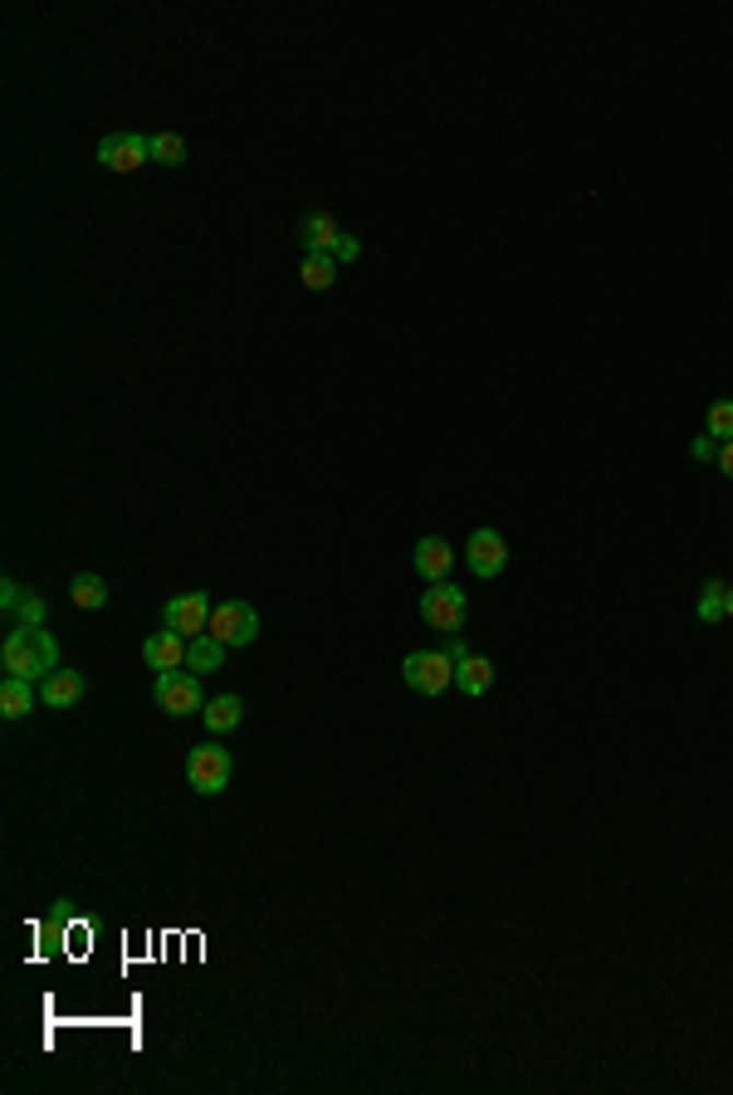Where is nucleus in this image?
Masks as SVG:
<instances>
[{
    "instance_id": "nucleus-1",
    "label": "nucleus",
    "mask_w": 733,
    "mask_h": 1095,
    "mask_svg": "<svg viewBox=\"0 0 733 1095\" xmlns=\"http://www.w3.org/2000/svg\"><path fill=\"white\" fill-rule=\"evenodd\" d=\"M0 666H5V676L39 684L49 670H59V646L45 626H15L0 646Z\"/></svg>"
},
{
    "instance_id": "nucleus-2",
    "label": "nucleus",
    "mask_w": 733,
    "mask_h": 1095,
    "mask_svg": "<svg viewBox=\"0 0 733 1095\" xmlns=\"http://www.w3.org/2000/svg\"><path fill=\"white\" fill-rule=\"evenodd\" d=\"M402 680L411 684L416 694L435 700V694H445L450 684H455V660H450L445 650H411V656L402 660Z\"/></svg>"
},
{
    "instance_id": "nucleus-3",
    "label": "nucleus",
    "mask_w": 733,
    "mask_h": 1095,
    "mask_svg": "<svg viewBox=\"0 0 733 1095\" xmlns=\"http://www.w3.org/2000/svg\"><path fill=\"white\" fill-rule=\"evenodd\" d=\"M230 773H235V763H230V753L220 749V744H196V749L186 753V783H191L201 797L225 793Z\"/></svg>"
},
{
    "instance_id": "nucleus-4",
    "label": "nucleus",
    "mask_w": 733,
    "mask_h": 1095,
    "mask_svg": "<svg viewBox=\"0 0 733 1095\" xmlns=\"http://www.w3.org/2000/svg\"><path fill=\"white\" fill-rule=\"evenodd\" d=\"M421 616H426V626L445 631V636H459V626H465V616H469V602H465V592H459V587L431 583L421 592Z\"/></svg>"
},
{
    "instance_id": "nucleus-5",
    "label": "nucleus",
    "mask_w": 733,
    "mask_h": 1095,
    "mask_svg": "<svg viewBox=\"0 0 733 1095\" xmlns=\"http://www.w3.org/2000/svg\"><path fill=\"white\" fill-rule=\"evenodd\" d=\"M156 704H162L172 719H186V714L206 710V690L196 670H172V676H156Z\"/></svg>"
},
{
    "instance_id": "nucleus-6",
    "label": "nucleus",
    "mask_w": 733,
    "mask_h": 1095,
    "mask_svg": "<svg viewBox=\"0 0 733 1095\" xmlns=\"http://www.w3.org/2000/svg\"><path fill=\"white\" fill-rule=\"evenodd\" d=\"M211 597L206 592H186V597H172L166 602V612H162V626H172L176 636H186V641H196V636H206L211 631Z\"/></svg>"
},
{
    "instance_id": "nucleus-7",
    "label": "nucleus",
    "mask_w": 733,
    "mask_h": 1095,
    "mask_svg": "<svg viewBox=\"0 0 733 1095\" xmlns=\"http://www.w3.org/2000/svg\"><path fill=\"white\" fill-rule=\"evenodd\" d=\"M211 636L220 646H249L259 636V612L249 602H220L211 612Z\"/></svg>"
},
{
    "instance_id": "nucleus-8",
    "label": "nucleus",
    "mask_w": 733,
    "mask_h": 1095,
    "mask_svg": "<svg viewBox=\"0 0 733 1095\" xmlns=\"http://www.w3.org/2000/svg\"><path fill=\"white\" fill-rule=\"evenodd\" d=\"M465 563L475 577H499L509 567V543L499 539V529H479L465 543Z\"/></svg>"
},
{
    "instance_id": "nucleus-9",
    "label": "nucleus",
    "mask_w": 733,
    "mask_h": 1095,
    "mask_svg": "<svg viewBox=\"0 0 733 1095\" xmlns=\"http://www.w3.org/2000/svg\"><path fill=\"white\" fill-rule=\"evenodd\" d=\"M186 646H191V641H186V636H176L172 626L152 631V636L142 641V660H147V670H156V676H172V670H182V666H186Z\"/></svg>"
},
{
    "instance_id": "nucleus-10",
    "label": "nucleus",
    "mask_w": 733,
    "mask_h": 1095,
    "mask_svg": "<svg viewBox=\"0 0 733 1095\" xmlns=\"http://www.w3.org/2000/svg\"><path fill=\"white\" fill-rule=\"evenodd\" d=\"M98 162L108 166V172H138L142 162H152V157H147V137H138V132H108L98 142Z\"/></svg>"
},
{
    "instance_id": "nucleus-11",
    "label": "nucleus",
    "mask_w": 733,
    "mask_h": 1095,
    "mask_svg": "<svg viewBox=\"0 0 733 1095\" xmlns=\"http://www.w3.org/2000/svg\"><path fill=\"white\" fill-rule=\"evenodd\" d=\"M83 690H89V680H83L79 670L59 666L39 680V704H49V710H73V704L83 700Z\"/></svg>"
},
{
    "instance_id": "nucleus-12",
    "label": "nucleus",
    "mask_w": 733,
    "mask_h": 1095,
    "mask_svg": "<svg viewBox=\"0 0 733 1095\" xmlns=\"http://www.w3.org/2000/svg\"><path fill=\"white\" fill-rule=\"evenodd\" d=\"M348 235V230L338 226V220L328 216V210H313V216L299 220V240H303V255H333L338 250V240Z\"/></svg>"
},
{
    "instance_id": "nucleus-13",
    "label": "nucleus",
    "mask_w": 733,
    "mask_h": 1095,
    "mask_svg": "<svg viewBox=\"0 0 733 1095\" xmlns=\"http://www.w3.org/2000/svg\"><path fill=\"white\" fill-rule=\"evenodd\" d=\"M411 563H416V573H421L426 583H445L450 567H455V548H450L445 539H421L416 543V553H411Z\"/></svg>"
},
{
    "instance_id": "nucleus-14",
    "label": "nucleus",
    "mask_w": 733,
    "mask_h": 1095,
    "mask_svg": "<svg viewBox=\"0 0 733 1095\" xmlns=\"http://www.w3.org/2000/svg\"><path fill=\"white\" fill-rule=\"evenodd\" d=\"M201 719H206V729L211 734L240 729V719H245V700H240V694H216V700H206Z\"/></svg>"
},
{
    "instance_id": "nucleus-15",
    "label": "nucleus",
    "mask_w": 733,
    "mask_h": 1095,
    "mask_svg": "<svg viewBox=\"0 0 733 1095\" xmlns=\"http://www.w3.org/2000/svg\"><path fill=\"white\" fill-rule=\"evenodd\" d=\"M225 650L230 646H220L211 631H206V636H196L191 646H186V670H196V676H211V670L225 666Z\"/></svg>"
},
{
    "instance_id": "nucleus-16",
    "label": "nucleus",
    "mask_w": 733,
    "mask_h": 1095,
    "mask_svg": "<svg viewBox=\"0 0 733 1095\" xmlns=\"http://www.w3.org/2000/svg\"><path fill=\"white\" fill-rule=\"evenodd\" d=\"M69 602L79 607V612H98V607H108V583H103L98 573H79L69 583Z\"/></svg>"
},
{
    "instance_id": "nucleus-17",
    "label": "nucleus",
    "mask_w": 733,
    "mask_h": 1095,
    "mask_svg": "<svg viewBox=\"0 0 733 1095\" xmlns=\"http://www.w3.org/2000/svg\"><path fill=\"white\" fill-rule=\"evenodd\" d=\"M35 694L39 690H30V680L5 676V684H0V714H5V719H25V714L35 710Z\"/></svg>"
},
{
    "instance_id": "nucleus-18",
    "label": "nucleus",
    "mask_w": 733,
    "mask_h": 1095,
    "mask_svg": "<svg viewBox=\"0 0 733 1095\" xmlns=\"http://www.w3.org/2000/svg\"><path fill=\"white\" fill-rule=\"evenodd\" d=\"M342 274V265L333 255H303V265H299V279H303V289H333V279Z\"/></svg>"
},
{
    "instance_id": "nucleus-19",
    "label": "nucleus",
    "mask_w": 733,
    "mask_h": 1095,
    "mask_svg": "<svg viewBox=\"0 0 733 1095\" xmlns=\"http://www.w3.org/2000/svg\"><path fill=\"white\" fill-rule=\"evenodd\" d=\"M455 684H459V694H485L489 684H495V666H489L485 656L459 660V666H455Z\"/></svg>"
},
{
    "instance_id": "nucleus-20",
    "label": "nucleus",
    "mask_w": 733,
    "mask_h": 1095,
    "mask_svg": "<svg viewBox=\"0 0 733 1095\" xmlns=\"http://www.w3.org/2000/svg\"><path fill=\"white\" fill-rule=\"evenodd\" d=\"M147 157L156 166H182L186 162V137L182 132H152L147 137Z\"/></svg>"
},
{
    "instance_id": "nucleus-21",
    "label": "nucleus",
    "mask_w": 733,
    "mask_h": 1095,
    "mask_svg": "<svg viewBox=\"0 0 733 1095\" xmlns=\"http://www.w3.org/2000/svg\"><path fill=\"white\" fill-rule=\"evenodd\" d=\"M45 612H49V602L25 587V597H20V607L10 616H15V626H45Z\"/></svg>"
},
{
    "instance_id": "nucleus-22",
    "label": "nucleus",
    "mask_w": 733,
    "mask_h": 1095,
    "mask_svg": "<svg viewBox=\"0 0 733 1095\" xmlns=\"http://www.w3.org/2000/svg\"><path fill=\"white\" fill-rule=\"evenodd\" d=\"M705 430L719 440V446H724V440H733V402H714V406H709Z\"/></svg>"
},
{
    "instance_id": "nucleus-23",
    "label": "nucleus",
    "mask_w": 733,
    "mask_h": 1095,
    "mask_svg": "<svg viewBox=\"0 0 733 1095\" xmlns=\"http://www.w3.org/2000/svg\"><path fill=\"white\" fill-rule=\"evenodd\" d=\"M724 597H729V583H705V592H699V621L724 616Z\"/></svg>"
},
{
    "instance_id": "nucleus-24",
    "label": "nucleus",
    "mask_w": 733,
    "mask_h": 1095,
    "mask_svg": "<svg viewBox=\"0 0 733 1095\" xmlns=\"http://www.w3.org/2000/svg\"><path fill=\"white\" fill-rule=\"evenodd\" d=\"M689 456H695V460H719V440L705 430V436L689 440Z\"/></svg>"
},
{
    "instance_id": "nucleus-25",
    "label": "nucleus",
    "mask_w": 733,
    "mask_h": 1095,
    "mask_svg": "<svg viewBox=\"0 0 733 1095\" xmlns=\"http://www.w3.org/2000/svg\"><path fill=\"white\" fill-rule=\"evenodd\" d=\"M20 597H25V587H20L15 577H5V583H0V607H5V612H15Z\"/></svg>"
},
{
    "instance_id": "nucleus-26",
    "label": "nucleus",
    "mask_w": 733,
    "mask_h": 1095,
    "mask_svg": "<svg viewBox=\"0 0 733 1095\" xmlns=\"http://www.w3.org/2000/svg\"><path fill=\"white\" fill-rule=\"evenodd\" d=\"M358 255H362L358 235H342V240H338V250H333V260H338V265H352V260H358Z\"/></svg>"
},
{
    "instance_id": "nucleus-27",
    "label": "nucleus",
    "mask_w": 733,
    "mask_h": 1095,
    "mask_svg": "<svg viewBox=\"0 0 733 1095\" xmlns=\"http://www.w3.org/2000/svg\"><path fill=\"white\" fill-rule=\"evenodd\" d=\"M445 656L455 660V666H459V660H469V646H465V636H455V641H450V646H445Z\"/></svg>"
},
{
    "instance_id": "nucleus-28",
    "label": "nucleus",
    "mask_w": 733,
    "mask_h": 1095,
    "mask_svg": "<svg viewBox=\"0 0 733 1095\" xmlns=\"http://www.w3.org/2000/svg\"><path fill=\"white\" fill-rule=\"evenodd\" d=\"M719 470H724V475L733 480V440H724V446H719Z\"/></svg>"
},
{
    "instance_id": "nucleus-29",
    "label": "nucleus",
    "mask_w": 733,
    "mask_h": 1095,
    "mask_svg": "<svg viewBox=\"0 0 733 1095\" xmlns=\"http://www.w3.org/2000/svg\"><path fill=\"white\" fill-rule=\"evenodd\" d=\"M724 616H733V587H729V597H724Z\"/></svg>"
}]
</instances>
